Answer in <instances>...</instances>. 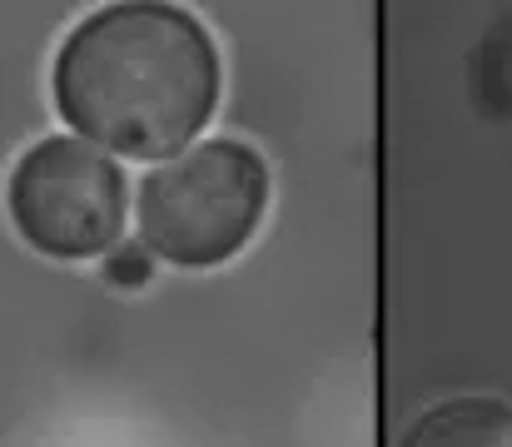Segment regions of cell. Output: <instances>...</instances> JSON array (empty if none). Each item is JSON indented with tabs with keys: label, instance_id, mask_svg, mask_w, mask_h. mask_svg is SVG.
Instances as JSON below:
<instances>
[{
	"label": "cell",
	"instance_id": "obj_2",
	"mask_svg": "<svg viewBox=\"0 0 512 447\" xmlns=\"http://www.w3.org/2000/svg\"><path fill=\"white\" fill-rule=\"evenodd\" d=\"M269 164L244 140H199L135 184L140 244L170 269H219L264 224Z\"/></svg>",
	"mask_w": 512,
	"mask_h": 447
},
{
	"label": "cell",
	"instance_id": "obj_4",
	"mask_svg": "<svg viewBox=\"0 0 512 447\" xmlns=\"http://www.w3.org/2000/svg\"><path fill=\"white\" fill-rule=\"evenodd\" d=\"M398 447H512V408L503 398H448L428 408Z\"/></svg>",
	"mask_w": 512,
	"mask_h": 447
},
{
	"label": "cell",
	"instance_id": "obj_3",
	"mask_svg": "<svg viewBox=\"0 0 512 447\" xmlns=\"http://www.w3.org/2000/svg\"><path fill=\"white\" fill-rule=\"evenodd\" d=\"M130 184L115 154L80 135H45L5 174V214L15 234L45 259H100L120 249Z\"/></svg>",
	"mask_w": 512,
	"mask_h": 447
},
{
	"label": "cell",
	"instance_id": "obj_1",
	"mask_svg": "<svg viewBox=\"0 0 512 447\" xmlns=\"http://www.w3.org/2000/svg\"><path fill=\"white\" fill-rule=\"evenodd\" d=\"M219 85L214 35L165 0L90 10L50 65V100L85 145L155 164L194 145L219 105Z\"/></svg>",
	"mask_w": 512,
	"mask_h": 447
},
{
	"label": "cell",
	"instance_id": "obj_5",
	"mask_svg": "<svg viewBox=\"0 0 512 447\" xmlns=\"http://www.w3.org/2000/svg\"><path fill=\"white\" fill-rule=\"evenodd\" d=\"M150 249L145 244H125V249H115L110 259H105V279L115 284V289H140V284H150Z\"/></svg>",
	"mask_w": 512,
	"mask_h": 447
}]
</instances>
